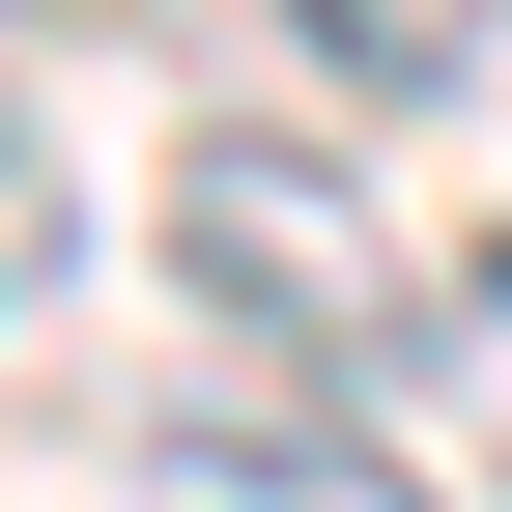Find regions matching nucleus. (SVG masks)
<instances>
[{"mask_svg": "<svg viewBox=\"0 0 512 512\" xmlns=\"http://www.w3.org/2000/svg\"><path fill=\"white\" fill-rule=\"evenodd\" d=\"M171 285H200V370H256V399H313V427H370L427 370V285H399V228H370V171L285 143V114L171 143Z\"/></svg>", "mask_w": 512, "mask_h": 512, "instance_id": "nucleus-1", "label": "nucleus"}, {"mask_svg": "<svg viewBox=\"0 0 512 512\" xmlns=\"http://www.w3.org/2000/svg\"><path fill=\"white\" fill-rule=\"evenodd\" d=\"M171 512H427L370 427H313V399H256V370H171Z\"/></svg>", "mask_w": 512, "mask_h": 512, "instance_id": "nucleus-2", "label": "nucleus"}, {"mask_svg": "<svg viewBox=\"0 0 512 512\" xmlns=\"http://www.w3.org/2000/svg\"><path fill=\"white\" fill-rule=\"evenodd\" d=\"M285 29H313V86H456L512 0H285Z\"/></svg>", "mask_w": 512, "mask_h": 512, "instance_id": "nucleus-3", "label": "nucleus"}, {"mask_svg": "<svg viewBox=\"0 0 512 512\" xmlns=\"http://www.w3.org/2000/svg\"><path fill=\"white\" fill-rule=\"evenodd\" d=\"M456 399H484V456H512V228L456 256Z\"/></svg>", "mask_w": 512, "mask_h": 512, "instance_id": "nucleus-4", "label": "nucleus"}, {"mask_svg": "<svg viewBox=\"0 0 512 512\" xmlns=\"http://www.w3.org/2000/svg\"><path fill=\"white\" fill-rule=\"evenodd\" d=\"M29 285H57V171H29V114H0V342H29Z\"/></svg>", "mask_w": 512, "mask_h": 512, "instance_id": "nucleus-5", "label": "nucleus"}]
</instances>
